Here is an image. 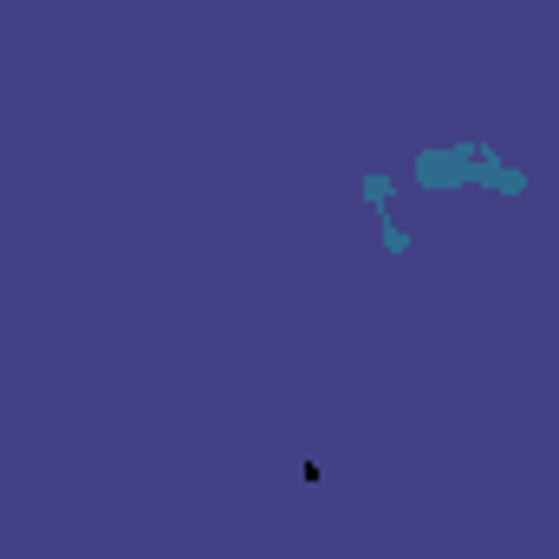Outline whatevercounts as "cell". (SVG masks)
I'll list each match as a JSON object with an SVG mask.
<instances>
[{
	"label": "cell",
	"instance_id": "cell-1",
	"mask_svg": "<svg viewBox=\"0 0 559 559\" xmlns=\"http://www.w3.org/2000/svg\"><path fill=\"white\" fill-rule=\"evenodd\" d=\"M365 202L384 209V202H391V176H371V182H365Z\"/></svg>",
	"mask_w": 559,
	"mask_h": 559
},
{
	"label": "cell",
	"instance_id": "cell-2",
	"mask_svg": "<svg viewBox=\"0 0 559 559\" xmlns=\"http://www.w3.org/2000/svg\"><path fill=\"white\" fill-rule=\"evenodd\" d=\"M384 248H391V254H411V235H404V228L391 222V228H384Z\"/></svg>",
	"mask_w": 559,
	"mask_h": 559
}]
</instances>
